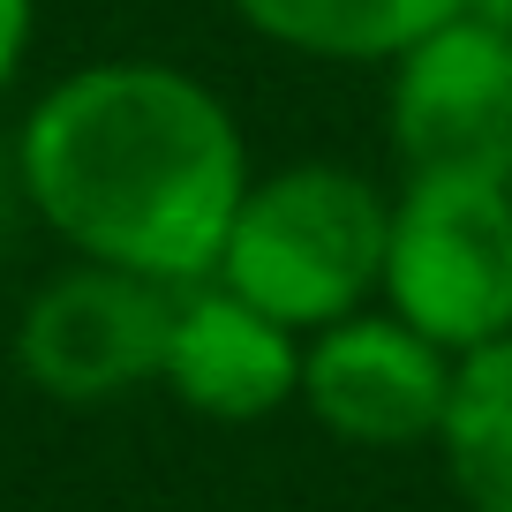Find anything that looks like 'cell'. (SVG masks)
I'll list each match as a JSON object with an SVG mask.
<instances>
[{"label":"cell","mask_w":512,"mask_h":512,"mask_svg":"<svg viewBox=\"0 0 512 512\" xmlns=\"http://www.w3.org/2000/svg\"><path fill=\"white\" fill-rule=\"evenodd\" d=\"M384 294L452 362L512 339V189L497 181H407L384 234Z\"/></svg>","instance_id":"3"},{"label":"cell","mask_w":512,"mask_h":512,"mask_svg":"<svg viewBox=\"0 0 512 512\" xmlns=\"http://www.w3.org/2000/svg\"><path fill=\"white\" fill-rule=\"evenodd\" d=\"M392 151L407 181L512 189V31L452 16L415 38L392 61Z\"/></svg>","instance_id":"4"},{"label":"cell","mask_w":512,"mask_h":512,"mask_svg":"<svg viewBox=\"0 0 512 512\" xmlns=\"http://www.w3.org/2000/svg\"><path fill=\"white\" fill-rule=\"evenodd\" d=\"M460 16H475V23H497V31H512V0H460Z\"/></svg>","instance_id":"11"},{"label":"cell","mask_w":512,"mask_h":512,"mask_svg":"<svg viewBox=\"0 0 512 512\" xmlns=\"http://www.w3.org/2000/svg\"><path fill=\"white\" fill-rule=\"evenodd\" d=\"M159 384L204 422H264L302 400V332H287L219 279L181 287Z\"/></svg>","instance_id":"7"},{"label":"cell","mask_w":512,"mask_h":512,"mask_svg":"<svg viewBox=\"0 0 512 512\" xmlns=\"http://www.w3.org/2000/svg\"><path fill=\"white\" fill-rule=\"evenodd\" d=\"M16 181L83 264L204 287L249 196V151L189 68L91 61L23 113Z\"/></svg>","instance_id":"1"},{"label":"cell","mask_w":512,"mask_h":512,"mask_svg":"<svg viewBox=\"0 0 512 512\" xmlns=\"http://www.w3.org/2000/svg\"><path fill=\"white\" fill-rule=\"evenodd\" d=\"M256 38L309 61H400L415 38L460 16V0H226Z\"/></svg>","instance_id":"8"},{"label":"cell","mask_w":512,"mask_h":512,"mask_svg":"<svg viewBox=\"0 0 512 512\" xmlns=\"http://www.w3.org/2000/svg\"><path fill=\"white\" fill-rule=\"evenodd\" d=\"M452 354L430 347L415 324L384 317H339L302 339V407L347 445H430L452 407Z\"/></svg>","instance_id":"6"},{"label":"cell","mask_w":512,"mask_h":512,"mask_svg":"<svg viewBox=\"0 0 512 512\" xmlns=\"http://www.w3.org/2000/svg\"><path fill=\"white\" fill-rule=\"evenodd\" d=\"M181 287L113 272V264H68L31 294L16 324L23 377L61 407H106L136 384H159L166 332H174Z\"/></svg>","instance_id":"5"},{"label":"cell","mask_w":512,"mask_h":512,"mask_svg":"<svg viewBox=\"0 0 512 512\" xmlns=\"http://www.w3.org/2000/svg\"><path fill=\"white\" fill-rule=\"evenodd\" d=\"M437 445L467 512H512V339L460 354Z\"/></svg>","instance_id":"9"},{"label":"cell","mask_w":512,"mask_h":512,"mask_svg":"<svg viewBox=\"0 0 512 512\" xmlns=\"http://www.w3.org/2000/svg\"><path fill=\"white\" fill-rule=\"evenodd\" d=\"M31 16H38V0H0V91L16 83L23 53H31Z\"/></svg>","instance_id":"10"},{"label":"cell","mask_w":512,"mask_h":512,"mask_svg":"<svg viewBox=\"0 0 512 512\" xmlns=\"http://www.w3.org/2000/svg\"><path fill=\"white\" fill-rule=\"evenodd\" d=\"M384 234H392V196L369 174L339 159H294L279 174H249L211 279L287 332H324L377 294Z\"/></svg>","instance_id":"2"}]
</instances>
